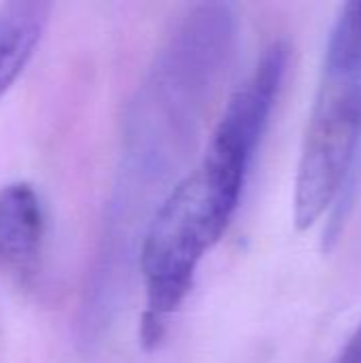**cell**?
<instances>
[{
	"instance_id": "1",
	"label": "cell",
	"mask_w": 361,
	"mask_h": 363,
	"mask_svg": "<svg viewBox=\"0 0 361 363\" xmlns=\"http://www.w3.org/2000/svg\"><path fill=\"white\" fill-rule=\"evenodd\" d=\"M287 60L289 47L283 40L264 49L253 72L230 98L202 162L166 196L147 228L140 251L147 289L140 340L147 349L162 340L166 319L189 294L200 259L232 221Z\"/></svg>"
},
{
	"instance_id": "2",
	"label": "cell",
	"mask_w": 361,
	"mask_h": 363,
	"mask_svg": "<svg viewBox=\"0 0 361 363\" xmlns=\"http://www.w3.org/2000/svg\"><path fill=\"white\" fill-rule=\"evenodd\" d=\"M361 140V0L347 2L330 32L298 179L296 223L311 228L340 194Z\"/></svg>"
},
{
	"instance_id": "3",
	"label": "cell",
	"mask_w": 361,
	"mask_h": 363,
	"mask_svg": "<svg viewBox=\"0 0 361 363\" xmlns=\"http://www.w3.org/2000/svg\"><path fill=\"white\" fill-rule=\"evenodd\" d=\"M45 217L36 189L15 181L0 187V270L28 274L43 245Z\"/></svg>"
},
{
	"instance_id": "4",
	"label": "cell",
	"mask_w": 361,
	"mask_h": 363,
	"mask_svg": "<svg viewBox=\"0 0 361 363\" xmlns=\"http://www.w3.org/2000/svg\"><path fill=\"white\" fill-rule=\"evenodd\" d=\"M51 4L40 0H9L0 4V94L30 62L49 19Z\"/></svg>"
},
{
	"instance_id": "5",
	"label": "cell",
	"mask_w": 361,
	"mask_h": 363,
	"mask_svg": "<svg viewBox=\"0 0 361 363\" xmlns=\"http://www.w3.org/2000/svg\"><path fill=\"white\" fill-rule=\"evenodd\" d=\"M338 363H361V323L353 332V336L349 338V342L345 345Z\"/></svg>"
}]
</instances>
